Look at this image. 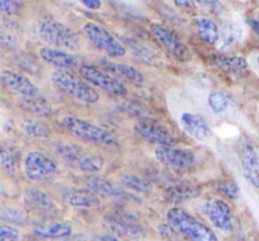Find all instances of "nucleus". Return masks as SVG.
Here are the masks:
<instances>
[{
	"instance_id": "4468645a",
	"label": "nucleus",
	"mask_w": 259,
	"mask_h": 241,
	"mask_svg": "<svg viewBox=\"0 0 259 241\" xmlns=\"http://www.w3.org/2000/svg\"><path fill=\"white\" fill-rule=\"evenodd\" d=\"M152 30H153L154 37L158 40L164 47V50L169 53L174 58L179 61H189L191 55L190 51L187 50L186 46L176 37L174 32L168 29L167 27L162 24H153L152 25Z\"/></svg>"
},
{
	"instance_id": "c85d7f7f",
	"label": "nucleus",
	"mask_w": 259,
	"mask_h": 241,
	"mask_svg": "<svg viewBox=\"0 0 259 241\" xmlns=\"http://www.w3.org/2000/svg\"><path fill=\"white\" fill-rule=\"evenodd\" d=\"M0 220L2 222L13 226H25L29 221V216L23 208L15 205H3L0 210Z\"/></svg>"
},
{
	"instance_id": "2f4dec72",
	"label": "nucleus",
	"mask_w": 259,
	"mask_h": 241,
	"mask_svg": "<svg viewBox=\"0 0 259 241\" xmlns=\"http://www.w3.org/2000/svg\"><path fill=\"white\" fill-rule=\"evenodd\" d=\"M215 188H217L218 192L222 193L223 195L228 197L229 199H238V198H239V194H240L239 187H238L237 183L233 182V180L230 179L219 180V182L217 183V185H215Z\"/></svg>"
},
{
	"instance_id": "dca6fc26",
	"label": "nucleus",
	"mask_w": 259,
	"mask_h": 241,
	"mask_svg": "<svg viewBox=\"0 0 259 241\" xmlns=\"http://www.w3.org/2000/svg\"><path fill=\"white\" fill-rule=\"evenodd\" d=\"M180 122L185 132L196 141L205 142L211 137V128L201 114L186 112L181 116Z\"/></svg>"
},
{
	"instance_id": "6e6552de",
	"label": "nucleus",
	"mask_w": 259,
	"mask_h": 241,
	"mask_svg": "<svg viewBox=\"0 0 259 241\" xmlns=\"http://www.w3.org/2000/svg\"><path fill=\"white\" fill-rule=\"evenodd\" d=\"M105 223L109 230L118 236L137 238L146 235V227L143 223L136 216L123 211H115L105 215Z\"/></svg>"
},
{
	"instance_id": "58836bf2",
	"label": "nucleus",
	"mask_w": 259,
	"mask_h": 241,
	"mask_svg": "<svg viewBox=\"0 0 259 241\" xmlns=\"http://www.w3.org/2000/svg\"><path fill=\"white\" fill-rule=\"evenodd\" d=\"M95 241H121L120 238L116 236L111 235V233H100V235L95 236Z\"/></svg>"
},
{
	"instance_id": "6ab92c4d",
	"label": "nucleus",
	"mask_w": 259,
	"mask_h": 241,
	"mask_svg": "<svg viewBox=\"0 0 259 241\" xmlns=\"http://www.w3.org/2000/svg\"><path fill=\"white\" fill-rule=\"evenodd\" d=\"M24 202L30 210H34L37 212L47 213V215H53L57 212L55 202L52 198L40 189L35 188H29L24 193Z\"/></svg>"
},
{
	"instance_id": "0eeeda50",
	"label": "nucleus",
	"mask_w": 259,
	"mask_h": 241,
	"mask_svg": "<svg viewBox=\"0 0 259 241\" xmlns=\"http://www.w3.org/2000/svg\"><path fill=\"white\" fill-rule=\"evenodd\" d=\"M23 169L28 179L45 182L57 173V162L40 151H29L23 160Z\"/></svg>"
},
{
	"instance_id": "f257e3e1",
	"label": "nucleus",
	"mask_w": 259,
	"mask_h": 241,
	"mask_svg": "<svg viewBox=\"0 0 259 241\" xmlns=\"http://www.w3.org/2000/svg\"><path fill=\"white\" fill-rule=\"evenodd\" d=\"M168 225L190 241H219L218 235L206 223L185 211L184 208L172 207L167 212Z\"/></svg>"
},
{
	"instance_id": "c756f323",
	"label": "nucleus",
	"mask_w": 259,
	"mask_h": 241,
	"mask_svg": "<svg viewBox=\"0 0 259 241\" xmlns=\"http://www.w3.org/2000/svg\"><path fill=\"white\" fill-rule=\"evenodd\" d=\"M0 154H2V167L4 169V171L9 173V174L17 173L20 165V155L18 150L12 146L7 147L5 145H3Z\"/></svg>"
},
{
	"instance_id": "423d86ee",
	"label": "nucleus",
	"mask_w": 259,
	"mask_h": 241,
	"mask_svg": "<svg viewBox=\"0 0 259 241\" xmlns=\"http://www.w3.org/2000/svg\"><path fill=\"white\" fill-rule=\"evenodd\" d=\"M83 33L91 43L105 52L109 57H123L126 53L125 46L119 42L109 30L94 22H88L83 25Z\"/></svg>"
},
{
	"instance_id": "4be33fe9",
	"label": "nucleus",
	"mask_w": 259,
	"mask_h": 241,
	"mask_svg": "<svg viewBox=\"0 0 259 241\" xmlns=\"http://www.w3.org/2000/svg\"><path fill=\"white\" fill-rule=\"evenodd\" d=\"M196 29L199 37L210 46H217L222 38V32L217 23L207 17H200L196 19Z\"/></svg>"
},
{
	"instance_id": "393cba45",
	"label": "nucleus",
	"mask_w": 259,
	"mask_h": 241,
	"mask_svg": "<svg viewBox=\"0 0 259 241\" xmlns=\"http://www.w3.org/2000/svg\"><path fill=\"white\" fill-rule=\"evenodd\" d=\"M215 65L220 70L232 75H243L248 70V63L243 56H217Z\"/></svg>"
},
{
	"instance_id": "f8f14e48",
	"label": "nucleus",
	"mask_w": 259,
	"mask_h": 241,
	"mask_svg": "<svg viewBox=\"0 0 259 241\" xmlns=\"http://www.w3.org/2000/svg\"><path fill=\"white\" fill-rule=\"evenodd\" d=\"M157 160L162 164L169 167H177V169H187L195 164L194 151L186 147H177L175 145H166V146H158L154 151Z\"/></svg>"
},
{
	"instance_id": "cd10ccee",
	"label": "nucleus",
	"mask_w": 259,
	"mask_h": 241,
	"mask_svg": "<svg viewBox=\"0 0 259 241\" xmlns=\"http://www.w3.org/2000/svg\"><path fill=\"white\" fill-rule=\"evenodd\" d=\"M199 194V190L191 184L187 183H180V184L171 185L166 190V198L171 202H184L195 198Z\"/></svg>"
},
{
	"instance_id": "473e14b6",
	"label": "nucleus",
	"mask_w": 259,
	"mask_h": 241,
	"mask_svg": "<svg viewBox=\"0 0 259 241\" xmlns=\"http://www.w3.org/2000/svg\"><path fill=\"white\" fill-rule=\"evenodd\" d=\"M24 131L27 132L28 134L33 137H50L51 132L50 128L47 127V124L43 123L40 121H25L24 124Z\"/></svg>"
},
{
	"instance_id": "9d476101",
	"label": "nucleus",
	"mask_w": 259,
	"mask_h": 241,
	"mask_svg": "<svg viewBox=\"0 0 259 241\" xmlns=\"http://www.w3.org/2000/svg\"><path fill=\"white\" fill-rule=\"evenodd\" d=\"M243 175L254 188H259V149L249 139H240L237 144Z\"/></svg>"
},
{
	"instance_id": "7c9ffc66",
	"label": "nucleus",
	"mask_w": 259,
	"mask_h": 241,
	"mask_svg": "<svg viewBox=\"0 0 259 241\" xmlns=\"http://www.w3.org/2000/svg\"><path fill=\"white\" fill-rule=\"evenodd\" d=\"M23 104H24L28 111L33 112L34 114H40V116H46V114L51 113V111H52L50 104L39 95L24 96Z\"/></svg>"
},
{
	"instance_id": "ea45409f",
	"label": "nucleus",
	"mask_w": 259,
	"mask_h": 241,
	"mask_svg": "<svg viewBox=\"0 0 259 241\" xmlns=\"http://www.w3.org/2000/svg\"><path fill=\"white\" fill-rule=\"evenodd\" d=\"M61 241H90V240H88V238L83 237V236H80V235H75V236L70 235V236H67V237L62 238Z\"/></svg>"
},
{
	"instance_id": "39448f33",
	"label": "nucleus",
	"mask_w": 259,
	"mask_h": 241,
	"mask_svg": "<svg viewBox=\"0 0 259 241\" xmlns=\"http://www.w3.org/2000/svg\"><path fill=\"white\" fill-rule=\"evenodd\" d=\"M52 83L57 86L60 90L65 91L68 95L73 96L76 100L82 103L94 104L98 103L100 95L98 91L85 81L76 79L75 76L65 73L62 70H57L52 75Z\"/></svg>"
},
{
	"instance_id": "a211bd4d",
	"label": "nucleus",
	"mask_w": 259,
	"mask_h": 241,
	"mask_svg": "<svg viewBox=\"0 0 259 241\" xmlns=\"http://www.w3.org/2000/svg\"><path fill=\"white\" fill-rule=\"evenodd\" d=\"M2 80L5 86L12 89L15 93L20 94L23 96H35L39 95L38 88L28 79L27 76L22 75L19 73H14L10 70H3Z\"/></svg>"
},
{
	"instance_id": "5701e85b",
	"label": "nucleus",
	"mask_w": 259,
	"mask_h": 241,
	"mask_svg": "<svg viewBox=\"0 0 259 241\" xmlns=\"http://www.w3.org/2000/svg\"><path fill=\"white\" fill-rule=\"evenodd\" d=\"M34 233L43 238H65L72 235V227L67 222L40 223L34 227Z\"/></svg>"
},
{
	"instance_id": "f704fd0d",
	"label": "nucleus",
	"mask_w": 259,
	"mask_h": 241,
	"mask_svg": "<svg viewBox=\"0 0 259 241\" xmlns=\"http://www.w3.org/2000/svg\"><path fill=\"white\" fill-rule=\"evenodd\" d=\"M0 8L4 14L15 15L19 12V2L18 0H0Z\"/></svg>"
},
{
	"instance_id": "bb28decb",
	"label": "nucleus",
	"mask_w": 259,
	"mask_h": 241,
	"mask_svg": "<svg viewBox=\"0 0 259 241\" xmlns=\"http://www.w3.org/2000/svg\"><path fill=\"white\" fill-rule=\"evenodd\" d=\"M119 184L125 189L139 194H149L153 190V184L149 180L136 174H123L119 177Z\"/></svg>"
},
{
	"instance_id": "f3484780",
	"label": "nucleus",
	"mask_w": 259,
	"mask_h": 241,
	"mask_svg": "<svg viewBox=\"0 0 259 241\" xmlns=\"http://www.w3.org/2000/svg\"><path fill=\"white\" fill-rule=\"evenodd\" d=\"M100 65L103 66L101 68L106 70L118 79H123L124 81L133 84L136 86H141L144 84V75L137 67L126 63L115 62L110 60H101Z\"/></svg>"
},
{
	"instance_id": "72a5a7b5",
	"label": "nucleus",
	"mask_w": 259,
	"mask_h": 241,
	"mask_svg": "<svg viewBox=\"0 0 259 241\" xmlns=\"http://www.w3.org/2000/svg\"><path fill=\"white\" fill-rule=\"evenodd\" d=\"M19 230L9 223L2 222L0 226V241H18L19 240Z\"/></svg>"
},
{
	"instance_id": "b1692460",
	"label": "nucleus",
	"mask_w": 259,
	"mask_h": 241,
	"mask_svg": "<svg viewBox=\"0 0 259 241\" xmlns=\"http://www.w3.org/2000/svg\"><path fill=\"white\" fill-rule=\"evenodd\" d=\"M207 104L215 114H227L237 109V103L233 96L222 90L211 91L207 96Z\"/></svg>"
},
{
	"instance_id": "9b49d317",
	"label": "nucleus",
	"mask_w": 259,
	"mask_h": 241,
	"mask_svg": "<svg viewBox=\"0 0 259 241\" xmlns=\"http://www.w3.org/2000/svg\"><path fill=\"white\" fill-rule=\"evenodd\" d=\"M134 132L138 134L139 139L148 144L158 145V146H166V145L176 144V137L172 132L159 122L154 119H139L134 124Z\"/></svg>"
},
{
	"instance_id": "a19ab883",
	"label": "nucleus",
	"mask_w": 259,
	"mask_h": 241,
	"mask_svg": "<svg viewBox=\"0 0 259 241\" xmlns=\"http://www.w3.org/2000/svg\"><path fill=\"white\" fill-rule=\"evenodd\" d=\"M249 23H250V25L253 27V29H254L255 32L259 33V14L255 15V17H253L252 19L249 20Z\"/></svg>"
},
{
	"instance_id": "4c0bfd02",
	"label": "nucleus",
	"mask_w": 259,
	"mask_h": 241,
	"mask_svg": "<svg viewBox=\"0 0 259 241\" xmlns=\"http://www.w3.org/2000/svg\"><path fill=\"white\" fill-rule=\"evenodd\" d=\"M175 4L182 9H194L196 2L195 0H175Z\"/></svg>"
},
{
	"instance_id": "7ed1b4c3",
	"label": "nucleus",
	"mask_w": 259,
	"mask_h": 241,
	"mask_svg": "<svg viewBox=\"0 0 259 241\" xmlns=\"http://www.w3.org/2000/svg\"><path fill=\"white\" fill-rule=\"evenodd\" d=\"M55 150L65 164L80 171L96 173L104 167L105 161L103 156L85 151V149L77 145L60 142L56 145Z\"/></svg>"
},
{
	"instance_id": "ddd939ff",
	"label": "nucleus",
	"mask_w": 259,
	"mask_h": 241,
	"mask_svg": "<svg viewBox=\"0 0 259 241\" xmlns=\"http://www.w3.org/2000/svg\"><path fill=\"white\" fill-rule=\"evenodd\" d=\"M204 213L207 220L219 230L229 232L233 230V213L230 205L220 198H210L204 203Z\"/></svg>"
},
{
	"instance_id": "a878e982",
	"label": "nucleus",
	"mask_w": 259,
	"mask_h": 241,
	"mask_svg": "<svg viewBox=\"0 0 259 241\" xmlns=\"http://www.w3.org/2000/svg\"><path fill=\"white\" fill-rule=\"evenodd\" d=\"M222 50H230L239 45L243 38V28L242 25L234 20L225 22L222 28Z\"/></svg>"
},
{
	"instance_id": "1a4fd4ad",
	"label": "nucleus",
	"mask_w": 259,
	"mask_h": 241,
	"mask_svg": "<svg viewBox=\"0 0 259 241\" xmlns=\"http://www.w3.org/2000/svg\"><path fill=\"white\" fill-rule=\"evenodd\" d=\"M81 76L85 79L88 83L103 89L106 93L115 96H124L126 94V88L121 80L111 75L104 68L98 67V66L83 65L80 68Z\"/></svg>"
},
{
	"instance_id": "f03ea898",
	"label": "nucleus",
	"mask_w": 259,
	"mask_h": 241,
	"mask_svg": "<svg viewBox=\"0 0 259 241\" xmlns=\"http://www.w3.org/2000/svg\"><path fill=\"white\" fill-rule=\"evenodd\" d=\"M61 126L72 134L76 139L85 142H93V144L106 145V146H114L118 144V139L111 132L95 123L86 121L75 116H66L61 119Z\"/></svg>"
},
{
	"instance_id": "79ce46f5",
	"label": "nucleus",
	"mask_w": 259,
	"mask_h": 241,
	"mask_svg": "<svg viewBox=\"0 0 259 241\" xmlns=\"http://www.w3.org/2000/svg\"><path fill=\"white\" fill-rule=\"evenodd\" d=\"M257 62H258V65H259V57H258V60H257Z\"/></svg>"
},
{
	"instance_id": "aec40b11",
	"label": "nucleus",
	"mask_w": 259,
	"mask_h": 241,
	"mask_svg": "<svg viewBox=\"0 0 259 241\" xmlns=\"http://www.w3.org/2000/svg\"><path fill=\"white\" fill-rule=\"evenodd\" d=\"M39 56L43 61L57 68H70L77 63V60L72 53L61 48L42 47L39 50Z\"/></svg>"
},
{
	"instance_id": "2eb2a0df",
	"label": "nucleus",
	"mask_w": 259,
	"mask_h": 241,
	"mask_svg": "<svg viewBox=\"0 0 259 241\" xmlns=\"http://www.w3.org/2000/svg\"><path fill=\"white\" fill-rule=\"evenodd\" d=\"M85 187L98 194L99 197L104 198H113V199L118 200H131L136 199L133 194L125 190V188L118 187L110 180L104 179L101 177H96V175H90L86 178Z\"/></svg>"
},
{
	"instance_id": "20e7f679",
	"label": "nucleus",
	"mask_w": 259,
	"mask_h": 241,
	"mask_svg": "<svg viewBox=\"0 0 259 241\" xmlns=\"http://www.w3.org/2000/svg\"><path fill=\"white\" fill-rule=\"evenodd\" d=\"M38 33L42 41L50 46L61 50L76 51L80 46L77 36L71 28L55 19H45L40 22Z\"/></svg>"
},
{
	"instance_id": "c9c22d12",
	"label": "nucleus",
	"mask_w": 259,
	"mask_h": 241,
	"mask_svg": "<svg viewBox=\"0 0 259 241\" xmlns=\"http://www.w3.org/2000/svg\"><path fill=\"white\" fill-rule=\"evenodd\" d=\"M195 2L197 5L206 10H210V12H220L223 9L220 0H195Z\"/></svg>"
},
{
	"instance_id": "412c9836",
	"label": "nucleus",
	"mask_w": 259,
	"mask_h": 241,
	"mask_svg": "<svg viewBox=\"0 0 259 241\" xmlns=\"http://www.w3.org/2000/svg\"><path fill=\"white\" fill-rule=\"evenodd\" d=\"M62 198L68 204L75 205V207H85V208H94L100 205V198L98 194L91 192L90 189H76L71 188L67 189L62 194Z\"/></svg>"
},
{
	"instance_id": "e433bc0d",
	"label": "nucleus",
	"mask_w": 259,
	"mask_h": 241,
	"mask_svg": "<svg viewBox=\"0 0 259 241\" xmlns=\"http://www.w3.org/2000/svg\"><path fill=\"white\" fill-rule=\"evenodd\" d=\"M78 2L90 10H99L101 8V0H78Z\"/></svg>"
}]
</instances>
